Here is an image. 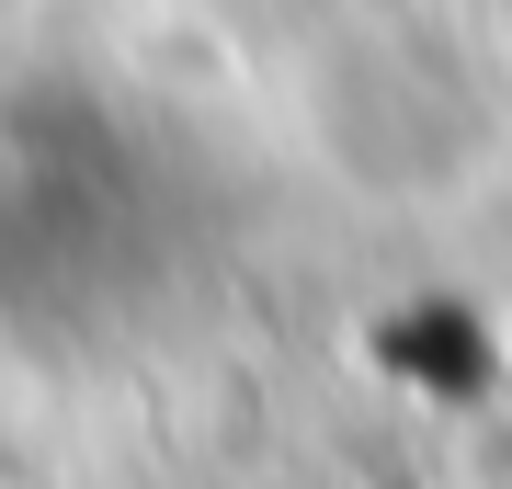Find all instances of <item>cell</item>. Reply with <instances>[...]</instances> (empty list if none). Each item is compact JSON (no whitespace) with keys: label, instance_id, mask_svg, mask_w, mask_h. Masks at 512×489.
Listing matches in <instances>:
<instances>
[{"label":"cell","instance_id":"1","mask_svg":"<svg viewBox=\"0 0 512 489\" xmlns=\"http://www.w3.org/2000/svg\"><path fill=\"white\" fill-rule=\"evenodd\" d=\"M205 262V171L103 80H0V353H103Z\"/></svg>","mask_w":512,"mask_h":489}]
</instances>
